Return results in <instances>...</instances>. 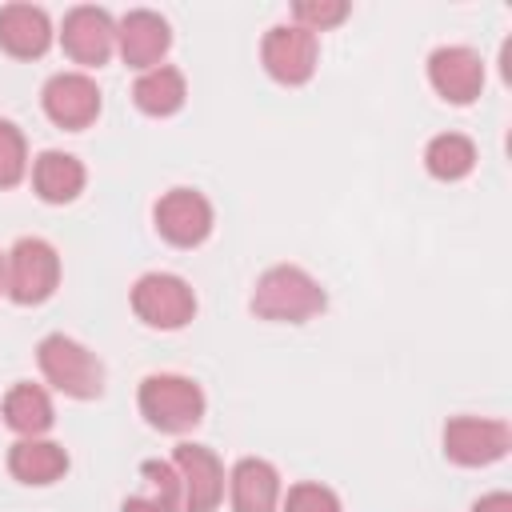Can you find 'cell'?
I'll return each mask as SVG.
<instances>
[{"label": "cell", "instance_id": "cell-1", "mask_svg": "<svg viewBox=\"0 0 512 512\" xmlns=\"http://www.w3.org/2000/svg\"><path fill=\"white\" fill-rule=\"evenodd\" d=\"M324 304H328V296H324L320 280L296 264L268 268L252 292V312L260 320H276V324H304V320L320 316Z\"/></svg>", "mask_w": 512, "mask_h": 512}, {"label": "cell", "instance_id": "cell-2", "mask_svg": "<svg viewBox=\"0 0 512 512\" xmlns=\"http://www.w3.org/2000/svg\"><path fill=\"white\" fill-rule=\"evenodd\" d=\"M36 360L44 380L72 400H96L104 392V364L72 336H60V332L44 336L36 348Z\"/></svg>", "mask_w": 512, "mask_h": 512}, {"label": "cell", "instance_id": "cell-3", "mask_svg": "<svg viewBox=\"0 0 512 512\" xmlns=\"http://www.w3.org/2000/svg\"><path fill=\"white\" fill-rule=\"evenodd\" d=\"M140 412L160 432H188L204 420V392L176 372H152L140 384Z\"/></svg>", "mask_w": 512, "mask_h": 512}, {"label": "cell", "instance_id": "cell-4", "mask_svg": "<svg viewBox=\"0 0 512 512\" xmlns=\"http://www.w3.org/2000/svg\"><path fill=\"white\" fill-rule=\"evenodd\" d=\"M60 284V256L48 240L24 236L4 256V292L16 304H44Z\"/></svg>", "mask_w": 512, "mask_h": 512}, {"label": "cell", "instance_id": "cell-5", "mask_svg": "<svg viewBox=\"0 0 512 512\" xmlns=\"http://www.w3.org/2000/svg\"><path fill=\"white\" fill-rule=\"evenodd\" d=\"M132 312L148 324V328H184L196 316V296L188 288V280L172 276V272H148L132 284Z\"/></svg>", "mask_w": 512, "mask_h": 512}, {"label": "cell", "instance_id": "cell-6", "mask_svg": "<svg viewBox=\"0 0 512 512\" xmlns=\"http://www.w3.org/2000/svg\"><path fill=\"white\" fill-rule=\"evenodd\" d=\"M512 448V432L504 420H484V416H456L444 424V456L464 464V468H480V464H496L504 452Z\"/></svg>", "mask_w": 512, "mask_h": 512}, {"label": "cell", "instance_id": "cell-7", "mask_svg": "<svg viewBox=\"0 0 512 512\" xmlns=\"http://www.w3.org/2000/svg\"><path fill=\"white\" fill-rule=\"evenodd\" d=\"M316 56H320V44L312 32L296 28V24H276L268 28L264 44H260V60L268 68L272 80L296 88V84H308L312 72H316Z\"/></svg>", "mask_w": 512, "mask_h": 512}, {"label": "cell", "instance_id": "cell-8", "mask_svg": "<svg viewBox=\"0 0 512 512\" xmlns=\"http://www.w3.org/2000/svg\"><path fill=\"white\" fill-rule=\"evenodd\" d=\"M156 232L176 248H196L212 232V204L196 188H172L152 208Z\"/></svg>", "mask_w": 512, "mask_h": 512}, {"label": "cell", "instance_id": "cell-9", "mask_svg": "<svg viewBox=\"0 0 512 512\" xmlns=\"http://www.w3.org/2000/svg\"><path fill=\"white\" fill-rule=\"evenodd\" d=\"M172 468L180 476V504L188 512H212L224 496V468L204 444H176Z\"/></svg>", "mask_w": 512, "mask_h": 512}, {"label": "cell", "instance_id": "cell-10", "mask_svg": "<svg viewBox=\"0 0 512 512\" xmlns=\"http://www.w3.org/2000/svg\"><path fill=\"white\" fill-rule=\"evenodd\" d=\"M44 112L52 124L80 132L100 116V88L84 72H56L44 84Z\"/></svg>", "mask_w": 512, "mask_h": 512}, {"label": "cell", "instance_id": "cell-11", "mask_svg": "<svg viewBox=\"0 0 512 512\" xmlns=\"http://www.w3.org/2000/svg\"><path fill=\"white\" fill-rule=\"evenodd\" d=\"M428 80L448 104H472L484 88V64L472 48L448 44L428 56Z\"/></svg>", "mask_w": 512, "mask_h": 512}, {"label": "cell", "instance_id": "cell-12", "mask_svg": "<svg viewBox=\"0 0 512 512\" xmlns=\"http://www.w3.org/2000/svg\"><path fill=\"white\" fill-rule=\"evenodd\" d=\"M60 44L76 64H104L116 48V24L104 8H72L60 28Z\"/></svg>", "mask_w": 512, "mask_h": 512}, {"label": "cell", "instance_id": "cell-13", "mask_svg": "<svg viewBox=\"0 0 512 512\" xmlns=\"http://www.w3.org/2000/svg\"><path fill=\"white\" fill-rule=\"evenodd\" d=\"M168 44H172L168 20L148 8H136L116 24V48L128 68H144V72L156 68V60L168 52Z\"/></svg>", "mask_w": 512, "mask_h": 512}, {"label": "cell", "instance_id": "cell-14", "mask_svg": "<svg viewBox=\"0 0 512 512\" xmlns=\"http://www.w3.org/2000/svg\"><path fill=\"white\" fill-rule=\"evenodd\" d=\"M52 44V20L36 4H4L0 8V48L8 56L32 60L44 56Z\"/></svg>", "mask_w": 512, "mask_h": 512}, {"label": "cell", "instance_id": "cell-15", "mask_svg": "<svg viewBox=\"0 0 512 512\" xmlns=\"http://www.w3.org/2000/svg\"><path fill=\"white\" fill-rule=\"evenodd\" d=\"M8 472L20 484H52L68 472V452L44 436H20L8 452Z\"/></svg>", "mask_w": 512, "mask_h": 512}, {"label": "cell", "instance_id": "cell-16", "mask_svg": "<svg viewBox=\"0 0 512 512\" xmlns=\"http://www.w3.org/2000/svg\"><path fill=\"white\" fill-rule=\"evenodd\" d=\"M280 500V476L268 460L244 456L232 468V508L236 512H272Z\"/></svg>", "mask_w": 512, "mask_h": 512}, {"label": "cell", "instance_id": "cell-17", "mask_svg": "<svg viewBox=\"0 0 512 512\" xmlns=\"http://www.w3.org/2000/svg\"><path fill=\"white\" fill-rule=\"evenodd\" d=\"M184 96H188L184 72L172 68V64H156V68L140 72L136 84H132V100L148 116H172V112H180L184 108Z\"/></svg>", "mask_w": 512, "mask_h": 512}, {"label": "cell", "instance_id": "cell-18", "mask_svg": "<svg viewBox=\"0 0 512 512\" xmlns=\"http://www.w3.org/2000/svg\"><path fill=\"white\" fill-rule=\"evenodd\" d=\"M32 188L48 204H68L84 188V164L68 152H40L32 164Z\"/></svg>", "mask_w": 512, "mask_h": 512}, {"label": "cell", "instance_id": "cell-19", "mask_svg": "<svg viewBox=\"0 0 512 512\" xmlns=\"http://www.w3.org/2000/svg\"><path fill=\"white\" fill-rule=\"evenodd\" d=\"M56 412H52V400L40 384H16L8 396H4V424L20 436H44L52 428Z\"/></svg>", "mask_w": 512, "mask_h": 512}, {"label": "cell", "instance_id": "cell-20", "mask_svg": "<svg viewBox=\"0 0 512 512\" xmlns=\"http://www.w3.org/2000/svg\"><path fill=\"white\" fill-rule=\"evenodd\" d=\"M140 476H144V492L128 496L120 512H176L180 508V476H176L172 464L144 460Z\"/></svg>", "mask_w": 512, "mask_h": 512}, {"label": "cell", "instance_id": "cell-21", "mask_svg": "<svg viewBox=\"0 0 512 512\" xmlns=\"http://www.w3.org/2000/svg\"><path fill=\"white\" fill-rule=\"evenodd\" d=\"M424 164L436 180H464L472 168H476V144L460 132H444V136H432L428 148H424Z\"/></svg>", "mask_w": 512, "mask_h": 512}, {"label": "cell", "instance_id": "cell-22", "mask_svg": "<svg viewBox=\"0 0 512 512\" xmlns=\"http://www.w3.org/2000/svg\"><path fill=\"white\" fill-rule=\"evenodd\" d=\"M28 172V144L12 120H0V188H16Z\"/></svg>", "mask_w": 512, "mask_h": 512}, {"label": "cell", "instance_id": "cell-23", "mask_svg": "<svg viewBox=\"0 0 512 512\" xmlns=\"http://www.w3.org/2000/svg\"><path fill=\"white\" fill-rule=\"evenodd\" d=\"M292 16H296V28L304 32H328L336 28L344 16H348V4L344 0H296L292 4Z\"/></svg>", "mask_w": 512, "mask_h": 512}, {"label": "cell", "instance_id": "cell-24", "mask_svg": "<svg viewBox=\"0 0 512 512\" xmlns=\"http://www.w3.org/2000/svg\"><path fill=\"white\" fill-rule=\"evenodd\" d=\"M284 512H340V500L324 484H292L284 496Z\"/></svg>", "mask_w": 512, "mask_h": 512}, {"label": "cell", "instance_id": "cell-25", "mask_svg": "<svg viewBox=\"0 0 512 512\" xmlns=\"http://www.w3.org/2000/svg\"><path fill=\"white\" fill-rule=\"evenodd\" d=\"M472 512H512V496L508 492H488L472 504Z\"/></svg>", "mask_w": 512, "mask_h": 512}, {"label": "cell", "instance_id": "cell-26", "mask_svg": "<svg viewBox=\"0 0 512 512\" xmlns=\"http://www.w3.org/2000/svg\"><path fill=\"white\" fill-rule=\"evenodd\" d=\"M0 292H4V256H0Z\"/></svg>", "mask_w": 512, "mask_h": 512}]
</instances>
